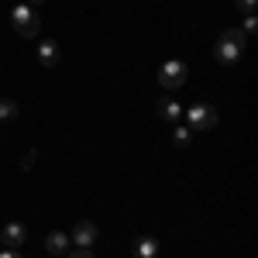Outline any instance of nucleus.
Segmentation results:
<instances>
[{
	"label": "nucleus",
	"mask_w": 258,
	"mask_h": 258,
	"mask_svg": "<svg viewBox=\"0 0 258 258\" xmlns=\"http://www.w3.org/2000/svg\"><path fill=\"white\" fill-rule=\"evenodd\" d=\"M244 45H248V35H244V31H238V28H227V31L217 38V59L224 62V66L238 62L241 52H244Z\"/></svg>",
	"instance_id": "nucleus-1"
},
{
	"label": "nucleus",
	"mask_w": 258,
	"mask_h": 258,
	"mask_svg": "<svg viewBox=\"0 0 258 258\" xmlns=\"http://www.w3.org/2000/svg\"><path fill=\"white\" fill-rule=\"evenodd\" d=\"M11 21H14V31H18L21 38H38V31H41L38 11H31L28 4H18V7L11 11Z\"/></svg>",
	"instance_id": "nucleus-2"
},
{
	"label": "nucleus",
	"mask_w": 258,
	"mask_h": 258,
	"mask_svg": "<svg viewBox=\"0 0 258 258\" xmlns=\"http://www.w3.org/2000/svg\"><path fill=\"white\" fill-rule=\"evenodd\" d=\"M214 124H217V110H214V107H207V103L189 107V127H193V131H210Z\"/></svg>",
	"instance_id": "nucleus-3"
},
{
	"label": "nucleus",
	"mask_w": 258,
	"mask_h": 258,
	"mask_svg": "<svg viewBox=\"0 0 258 258\" xmlns=\"http://www.w3.org/2000/svg\"><path fill=\"white\" fill-rule=\"evenodd\" d=\"M159 83L165 86V90H176V86H182V83H186V66H182L179 59L165 62V66H162V73H159Z\"/></svg>",
	"instance_id": "nucleus-4"
},
{
	"label": "nucleus",
	"mask_w": 258,
	"mask_h": 258,
	"mask_svg": "<svg viewBox=\"0 0 258 258\" xmlns=\"http://www.w3.org/2000/svg\"><path fill=\"white\" fill-rule=\"evenodd\" d=\"M69 241H76L80 248H93V244L100 241V227H97V224H90V220H80V224L73 227V238H69Z\"/></svg>",
	"instance_id": "nucleus-5"
},
{
	"label": "nucleus",
	"mask_w": 258,
	"mask_h": 258,
	"mask_svg": "<svg viewBox=\"0 0 258 258\" xmlns=\"http://www.w3.org/2000/svg\"><path fill=\"white\" fill-rule=\"evenodd\" d=\"M24 238H28L24 224H7V227L0 231V241H4L7 248H14V251H18V244H24Z\"/></svg>",
	"instance_id": "nucleus-6"
},
{
	"label": "nucleus",
	"mask_w": 258,
	"mask_h": 258,
	"mask_svg": "<svg viewBox=\"0 0 258 258\" xmlns=\"http://www.w3.org/2000/svg\"><path fill=\"white\" fill-rule=\"evenodd\" d=\"M159 117L165 120V124H176V120L182 117V103H176V100H172V97L159 100Z\"/></svg>",
	"instance_id": "nucleus-7"
},
{
	"label": "nucleus",
	"mask_w": 258,
	"mask_h": 258,
	"mask_svg": "<svg viewBox=\"0 0 258 258\" xmlns=\"http://www.w3.org/2000/svg\"><path fill=\"white\" fill-rule=\"evenodd\" d=\"M38 62H41V66H48V69H52V66H59V45H55L52 38H45L38 45Z\"/></svg>",
	"instance_id": "nucleus-8"
},
{
	"label": "nucleus",
	"mask_w": 258,
	"mask_h": 258,
	"mask_svg": "<svg viewBox=\"0 0 258 258\" xmlns=\"http://www.w3.org/2000/svg\"><path fill=\"white\" fill-rule=\"evenodd\" d=\"M45 248H48L52 255H66V251H69V234H62V231H52V234L45 238Z\"/></svg>",
	"instance_id": "nucleus-9"
},
{
	"label": "nucleus",
	"mask_w": 258,
	"mask_h": 258,
	"mask_svg": "<svg viewBox=\"0 0 258 258\" xmlns=\"http://www.w3.org/2000/svg\"><path fill=\"white\" fill-rule=\"evenodd\" d=\"M155 255H159V241H155V238H138L135 258H155Z\"/></svg>",
	"instance_id": "nucleus-10"
},
{
	"label": "nucleus",
	"mask_w": 258,
	"mask_h": 258,
	"mask_svg": "<svg viewBox=\"0 0 258 258\" xmlns=\"http://www.w3.org/2000/svg\"><path fill=\"white\" fill-rule=\"evenodd\" d=\"M172 138H176V145H189V141H193V127H189V124H186V127H182V124H172Z\"/></svg>",
	"instance_id": "nucleus-11"
},
{
	"label": "nucleus",
	"mask_w": 258,
	"mask_h": 258,
	"mask_svg": "<svg viewBox=\"0 0 258 258\" xmlns=\"http://www.w3.org/2000/svg\"><path fill=\"white\" fill-rule=\"evenodd\" d=\"M11 117H18V103L7 100V97H0V120H11Z\"/></svg>",
	"instance_id": "nucleus-12"
},
{
	"label": "nucleus",
	"mask_w": 258,
	"mask_h": 258,
	"mask_svg": "<svg viewBox=\"0 0 258 258\" xmlns=\"http://www.w3.org/2000/svg\"><path fill=\"white\" fill-rule=\"evenodd\" d=\"M35 159H38V148H28V152H24V159H21V169L28 172V169L35 165Z\"/></svg>",
	"instance_id": "nucleus-13"
},
{
	"label": "nucleus",
	"mask_w": 258,
	"mask_h": 258,
	"mask_svg": "<svg viewBox=\"0 0 258 258\" xmlns=\"http://www.w3.org/2000/svg\"><path fill=\"white\" fill-rule=\"evenodd\" d=\"M255 28H258V18H255V14H248V18H244V35H251Z\"/></svg>",
	"instance_id": "nucleus-14"
},
{
	"label": "nucleus",
	"mask_w": 258,
	"mask_h": 258,
	"mask_svg": "<svg viewBox=\"0 0 258 258\" xmlns=\"http://www.w3.org/2000/svg\"><path fill=\"white\" fill-rule=\"evenodd\" d=\"M234 4H238L241 11H248V14H251V11H255V4H258V0H234Z\"/></svg>",
	"instance_id": "nucleus-15"
},
{
	"label": "nucleus",
	"mask_w": 258,
	"mask_h": 258,
	"mask_svg": "<svg viewBox=\"0 0 258 258\" xmlns=\"http://www.w3.org/2000/svg\"><path fill=\"white\" fill-rule=\"evenodd\" d=\"M69 258H97V255H93V248H80V251H73Z\"/></svg>",
	"instance_id": "nucleus-16"
},
{
	"label": "nucleus",
	"mask_w": 258,
	"mask_h": 258,
	"mask_svg": "<svg viewBox=\"0 0 258 258\" xmlns=\"http://www.w3.org/2000/svg\"><path fill=\"white\" fill-rule=\"evenodd\" d=\"M0 258H21V255H18V251H14V248H7V251H4V255H0Z\"/></svg>",
	"instance_id": "nucleus-17"
},
{
	"label": "nucleus",
	"mask_w": 258,
	"mask_h": 258,
	"mask_svg": "<svg viewBox=\"0 0 258 258\" xmlns=\"http://www.w3.org/2000/svg\"><path fill=\"white\" fill-rule=\"evenodd\" d=\"M41 4H45V0H28V7H31V11H38Z\"/></svg>",
	"instance_id": "nucleus-18"
}]
</instances>
